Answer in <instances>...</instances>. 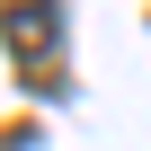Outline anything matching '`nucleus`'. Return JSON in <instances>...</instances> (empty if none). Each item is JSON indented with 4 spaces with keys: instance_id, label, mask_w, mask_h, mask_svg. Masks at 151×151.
I'll return each mask as SVG.
<instances>
[{
    "instance_id": "f257e3e1",
    "label": "nucleus",
    "mask_w": 151,
    "mask_h": 151,
    "mask_svg": "<svg viewBox=\"0 0 151 151\" xmlns=\"http://www.w3.org/2000/svg\"><path fill=\"white\" fill-rule=\"evenodd\" d=\"M9 45H18V62H45L53 53V0H18L9 9Z\"/></svg>"
}]
</instances>
